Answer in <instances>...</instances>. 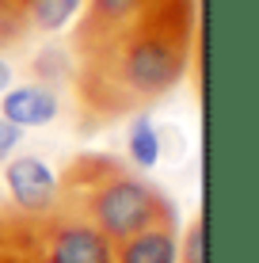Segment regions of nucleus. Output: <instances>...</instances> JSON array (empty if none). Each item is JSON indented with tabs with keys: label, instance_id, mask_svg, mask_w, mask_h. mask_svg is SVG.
I'll list each match as a JSON object with an SVG mask.
<instances>
[{
	"label": "nucleus",
	"instance_id": "f257e3e1",
	"mask_svg": "<svg viewBox=\"0 0 259 263\" xmlns=\"http://www.w3.org/2000/svg\"><path fill=\"white\" fill-rule=\"evenodd\" d=\"M198 34V4L168 0L92 50L73 53V88L88 126L137 115L187 77Z\"/></svg>",
	"mask_w": 259,
	"mask_h": 263
},
{
	"label": "nucleus",
	"instance_id": "f03ea898",
	"mask_svg": "<svg viewBox=\"0 0 259 263\" xmlns=\"http://www.w3.org/2000/svg\"><path fill=\"white\" fill-rule=\"evenodd\" d=\"M61 206L84 214L111 244L149 225H172L180 217L175 202L156 183L137 176V168H126L99 153H88L69 164L61 176Z\"/></svg>",
	"mask_w": 259,
	"mask_h": 263
},
{
	"label": "nucleus",
	"instance_id": "7ed1b4c3",
	"mask_svg": "<svg viewBox=\"0 0 259 263\" xmlns=\"http://www.w3.org/2000/svg\"><path fill=\"white\" fill-rule=\"evenodd\" d=\"M8 248L34 263H114V244L84 214L57 206L46 217H27L15 225Z\"/></svg>",
	"mask_w": 259,
	"mask_h": 263
},
{
	"label": "nucleus",
	"instance_id": "20e7f679",
	"mask_svg": "<svg viewBox=\"0 0 259 263\" xmlns=\"http://www.w3.org/2000/svg\"><path fill=\"white\" fill-rule=\"evenodd\" d=\"M0 168H4L8 198L23 217H46L61 206V176L50 168V160L34 153H15Z\"/></svg>",
	"mask_w": 259,
	"mask_h": 263
},
{
	"label": "nucleus",
	"instance_id": "39448f33",
	"mask_svg": "<svg viewBox=\"0 0 259 263\" xmlns=\"http://www.w3.org/2000/svg\"><path fill=\"white\" fill-rule=\"evenodd\" d=\"M168 4V0H84V8H80L76 15V31H73V53H84L92 50L95 42L111 39L114 31H122L126 23L141 20L145 12H153V8Z\"/></svg>",
	"mask_w": 259,
	"mask_h": 263
},
{
	"label": "nucleus",
	"instance_id": "423d86ee",
	"mask_svg": "<svg viewBox=\"0 0 259 263\" xmlns=\"http://www.w3.org/2000/svg\"><path fill=\"white\" fill-rule=\"evenodd\" d=\"M0 119H8L19 130H38L61 119V92L50 84H8L0 92Z\"/></svg>",
	"mask_w": 259,
	"mask_h": 263
},
{
	"label": "nucleus",
	"instance_id": "0eeeda50",
	"mask_svg": "<svg viewBox=\"0 0 259 263\" xmlns=\"http://www.w3.org/2000/svg\"><path fill=\"white\" fill-rule=\"evenodd\" d=\"M114 263H180V233L172 225H149L114 244Z\"/></svg>",
	"mask_w": 259,
	"mask_h": 263
},
{
	"label": "nucleus",
	"instance_id": "6e6552de",
	"mask_svg": "<svg viewBox=\"0 0 259 263\" xmlns=\"http://www.w3.org/2000/svg\"><path fill=\"white\" fill-rule=\"evenodd\" d=\"M126 157L133 168H156L160 157H164V138H160V126L153 122L149 111H137L130 115V126H126Z\"/></svg>",
	"mask_w": 259,
	"mask_h": 263
},
{
	"label": "nucleus",
	"instance_id": "1a4fd4ad",
	"mask_svg": "<svg viewBox=\"0 0 259 263\" xmlns=\"http://www.w3.org/2000/svg\"><path fill=\"white\" fill-rule=\"evenodd\" d=\"M80 8H84V0H23L27 27H31V31H42V34L65 31L80 15Z\"/></svg>",
	"mask_w": 259,
	"mask_h": 263
},
{
	"label": "nucleus",
	"instance_id": "9d476101",
	"mask_svg": "<svg viewBox=\"0 0 259 263\" xmlns=\"http://www.w3.org/2000/svg\"><path fill=\"white\" fill-rule=\"evenodd\" d=\"M73 69H76L73 50H69V46H57V42L42 46V50L31 58V77L38 80V84H50V88L69 84V80H73Z\"/></svg>",
	"mask_w": 259,
	"mask_h": 263
},
{
	"label": "nucleus",
	"instance_id": "9b49d317",
	"mask_svg": "<svg viewBox=\"0 0 259 263\" xmlns=\"http://www.w3.org/2000/svg\"><path fill=\"white\" fill-rule=\"evenodd\" d=\"M27 15H23V0H0V53L19 46L27 39Z\"/></svg>",
	"mask_w": 259,
	"mask_h": 263
},
{
	"label": "nucleus",
	"instance_id": "f8f14e48",
	"mask_svg": "<svg viewBox=\"0 0 259 263\" xmlns=\"http://www.w3.org/2000/svg\"><path fill=\"white\" fill-rule=\"evenodd\" d=\"M180 263H206V221H191L180 237Z\"/></svg>",
	"mask_w": 259,
	"mask_h": 263
},
{
	"label": "nucleus",
	"instance_id": "ddd939ff",
	"mask_svg": "<svg viewBox=\"0 0 259 263\" xmlns=\"http://www.w3.org/2000/svg\"><path fill=\"white\" fill-rule=\"evenodd\" d=\"M23 134L27 130H19V126H12L8 119H0V164H8V160L19 153V145H23Z\"/></svg>",
	"mask_w": 259,
	"mask_h": 263
},
{
	"label": "nucleus",
	"instance_id": "4468645a",
	"mask_svg": "<svg viewBox=\"0 0 259 263\" xmlns=\"http://www.w3.org/2000/svg\"><path fill=\"white\" fill-rule=\"evenodd\" d=\"M8 84H15V69H12V61L0 53V92H4Z\"/></svg>",
	"mask_w": 259,
	"mask_h": 263
},
{
	"label": "nucleus",
	"instance_id": "2eb2a0df",
	"mask_svg": "<svg viewBox=\"0 0 259 263\" xmlns=\"http://www.w3.org/2000/svg\"><path fill=\"white\" fill-rule=\"evenodd\" d=\"M0 259H4V263H34V259L19 256V252H12V248H8V244H0Z\"/></svg>",
	"mask_w": 259,
	"mask_h": 263
}]
</instances>
